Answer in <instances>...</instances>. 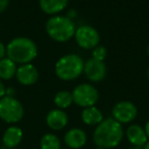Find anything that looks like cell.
<instances>
[{
	"label": "cell",
	"instance_id": "cell-1",
	"mask_svg": "<svg viewBox=\"0 0 149 149\" xmlns=\"http://www.w3.org/2000/svg\"><path fill=\"white\" fill-rule=\"evenodd\" d=\"M124 138V129L122 124L114 118H103L96 126L93 133V141L99 148L110 149L116 147Z\"/></svg>",
	"mask_w": 149,
	"mask_h": 149
},
{
	"label": "cell",
	"instance_id": "cell-2",
	"mask_svg": "<svg viewBox=\"0 0 149 149\" xmlns=\"http://www.w3.org/2000/svg\"><path fill=\"white\" fill-rule=\"evenodd\" d=\"M7 57L15 63H30L38 54L37 45L33 40L26 37H17L13 39L6 47Z\"/></svg>",
	"mask_w": 149,
	"mask_h": 149
},
{
	"label": "cell",
	"instance_id": "cell-3",
	"mask_svg": "<svg viewBox=\"0 0 149 149\" xmlns=\"http://www.w3.org/2000/svg\"><path fill=\"white\" fill-rule=\"evenodd\" d=\"M46 32L52 40L63 43L70 40L76 33L74 22L68 17L53 15L47 21L45 26Z\"/></svg>",
	"mask_w": 149,
	"mask_h": 149
},
{
	"label": "cell",
	"instance_id": "cell-4",
	"mask_svg": "<svg viewBox=\"0 0 149 149\" xmlns=\"http://www.w3.org/2000/svg\"><path fill=\"white\" fill-rule=\"evenodd\" d=\"M84 60L77 54H66L55 63V74L62 81H72L84 72Z\"/></svg>",
	"mask_w": 149,
	"mask_h": 149
},
{
	"label": "cell",
	"instance_id": "cell-5",
	"mask_svg": "<svg viewBox=\"0 0 149 149\" xmlns=\"http://www.w3.org/2000/svg\"><path fill=\"white\" fill-rule=\"evenodd\" d=\"M24 107L22 103L13 96L0 98V118L7 124H15L24 116Z\"/></svg>",
	"mask_w": 149,
	"mask_h": 149
},
{
	"label": "cell",
	"instance_id": "cell-6",
	"mask_svg": "<svg viewBox=\"0 0 149 149\" xmlns=\"http://www.w3.org/2000/svg\"><path fill=\"white\" fill-rule=\"evenodd\" d=\"M72 100L83 108L94 106L98 101V91L90 84H80L72 92Z\"/></svg>",
	"mask_w": 149,
	"mask_h": 149
},
{
	"label": "cell",
	"instance_id": "cell-7",
	"mask_svg": "<svg viewBox=\"0 0 149 149\" xmlns=\"http://www.w3.org/2000/svg\"><path fill=\"white\" fill-rule=\"evenodd\" d=\"M74 37L78 45L83 49H93L96 46L99 45V33L95 28L91 27V26L85 25L76 29V33H74Z\"/></svg>",
	"mask_w": 149,
	"mask_h": 149
},
{
	"label": "cell",
	"instance_id": "cell-8",
	"mask_svg": "<svg viewBox=\"0 0 149 149\" xmlns=\"http://www.w3.org/2000/svg\"><path fill=\"white\" fill-rule=\"evenodd\" d=\"M138 113L136 105L131 101L118 102L112 108V118L120 124H128L134 120Z\"/></svg>",
	"mask_w": 149,
	"mask_h": 149
},
{
	"label": "cell",
	"instance_id": "cell-9",
	"mask_svg": "<svg viewBox=\"0 0 149 149\" xmlns=\"http://www.w3.org/2000/svg\"><path fill=\"white\" fill-rule=\"evenodd\" d=\"M88 80L92 82H100L105 78L106 66L103 61L90 58L84 64V72Z\"/></svg>",
	"mask_w": 149,
	"mask_h": 149
},
{
	"label": "cell",
	"instance_id": "cell-10",
	"mask_svg": "<svg viewBox=\"0 0 149 149\" xmlns=\"http://www.w3.org/2000/svg\"><path fill=\"white\" fill-rule=\"evenodd\" d=\"M15 77L22 85L31 86L38 81L39 72L35 65L31 63H26L22 64L19 68H17Z\"/></svg>",
	"mask_w": 149,
	"mask_h": 149
},
{
	"label": "cell",
	"instance_id": "cell-11",
	"mask_svg": "<svg viewBox=\"0 0 149 149\" xmlns=\"http://www.w3.org/2000/svg\"><path fill=\"white\" fill-rule=\"evenodd\" d=\"M86 142L87 135L82 129H70L64 135V143L70 149H80L86 144Z\"/></svg>",
	"mask_w": 149,
	"mask_h": 149
},
{
	"label": "cell",
	"instance_id": "cell-12",
	"mask_svg": "<svg viewBox=\"0 0 149 149\" xmlns=\"http://www.w3.org/2000/svg\"><path fill=\"white\" fill-rule=\"evenodd\" d=\"M68 116L63 109H52L46 116V124L51 130L59 131L68 125Z\"/></svg>",
	"mask_w": 149,
	"mask_h": 149
},
{
	"label": "cell",
	"instance_id": "cell-13",
	"mask_svg": "<svg viewBox=\"0 0 149 149\" xmlns=\"http://www.w3.org/2000/svg\"><path fill=\"white\" fill-rule=\"evenodd\" d=\"M126 136L129 142L137 147H142L148 141L145 130L139 125H131L126 131Z\"/></svg>",
	"mask_w": 149,
	"mask_h": 149
},
{
	"label": "cell",
	"instance_id": "cell-14",
	"mask_svg": "<svg viewBox=\"0 0 149 149\" xmlns=\"http://www.w3.org/2000/svg\"><path fill=\"white\" fill-rule=\"evenodd\" d=\"M23 131L21 128L11 126L5 130L2 137V143L5 148H17L23 140Z\"/></svg>",
	"mask_w": 149,
	"mask_h": 149
},
{
	"label": "cell",
	"instance_id": "cell-15",
	"mask_svg": "<svg viewBox=\"0 0 149 149\" xmlns=\"http://www.w3.org/2000/svg\"><path fill=\"white\" fill-rule=\"evenodd\" d=\"M82 120L87 126H97L103 120V114L101 110L98 109L95 105L86 107L83 109L81 114Z\"/></svg>",
	"mask_w": 149,
	"mask_h": 149
},
{
	"label": "cell",
	"instance_id": "cell-16",
	"mask_svg": "<svg viewBox=\"0 0 149 149\" xmlns=\"http://www.w3.org/2000/svg\"><path fill=\"white\" fill-rule=\"evenodd\" d=\"M40 7L47 15H57L66 7L68 0H39Z\"/></svg>",
	"mask_w": 149,
	"mask_h": 149
},
{
	"label": "cell",
	"instance_id": "cell-17",
	"mask_svg": "<svg viewBox=\"0 0 149 149\" xmlns=\"http://www.w3.org/2000/svg\"><path fill=\"white\" fill-rule=\"evenodd\" d=\"M17 70V63L8 57H4L0 60V79L10 80L15 76Z\"/></svg>",
	"mask_w": 149,
	"mask_h": 149
},
{
	"label": "cell",
	"instance_id": "cell-18",
	"mask_svg": "<svg viewBox=\"0 0 149 149\" xmlns=\"http://www.w3.org/2000/svg\"><path fill=\"white\" fill-rule=\"evenodd\" d=\"M72 102L74 100H72V93L65 91V90L57 92L54 96V103L59 109H65V108L70 107Z\"/></svg>",
	"mask_w": 149,
	"mask_h": 149
},
{
	"label": "cell",
	"instance_id": "cell-19",
	"mask_svg": "<svg viewBox=\"0 0 149 149\" xmlns=\"http://www.w3.org/2000/svg\"><path fill=\"white\" fill-rule=\"evenodd\" d=\"M60 140L56 135L47 133L41 138L40 147L41 149H60Z\"/></svg>",
	"mask_w": 149,
	"mask_h": 149
},
{
	"label": "cell",
	"instance_id": "cell-20",
	"mask_svg": "<svg viewBox=\"0 0 149 149\" xmlns=\"http://www.w3.org/2000/svg\"><path fill=\"white\" fill-rule=\"evenodd\" d=\"M93 51H92V58L96 60H99V61H103L106 57V54H107V50L104 46L98 45L95 48H93Z\"/></svg>",
	"mask_w": 149,
	"mask_h": 149
},
{
	"label": "cell",
	"instance_id": "cell-21",
	"mask_svg": "<svg viewBox=\"0 0 149 149\" xmlns=\"http://www.w3.org/2000/svg\"><path fill=\"white\" fill-rule=\"evenodd\" d=\"M5 54H6V47H5L2 42L0 41V60L4 58Z\"/></svg>",
	"mask_w": 149,
	"mask_h": 149
},
{
	"label": "cell",
	"instance_id": "cell-22",
	"mask_svg": "<svg viewBox=\"0 0 149 149\" xmlns=\"http://www.w3.org/2000/svg\"><path fill=\"white\" fill-rule=\"evenodd\" d=\"M8 2H9V0H0V13L6 9L7 5H8Z\"/></svg>",
	"mask_w": 149,
	"mask_h": 149
},
{
	"label": "cell",
	"instance_id": "cell-23",
	"mask_svg": "<svg viewBox=\"0 0 149 149\" xmlns=\"http://www.w3.org/2000/svg\"><path fill=\"white\" fill-rule=\"evenodd\" d=\"M5 94H6V89H5V86H4V84L1 82V80H0V98L4 97Z\"/></svg>",
	"mask_w": 149,
	"mask_h": 149
},
{
	"label": "cell",
	"instance_id": "cell-24",
	"mask_svg": "<svg viewBox=\"0 0 149 149\" xmlns=\"http://www.w3.org/2000/svg\"><path fill=\"white\" fill-rule=\"evenodd\" d=\"M144 130H145V133H146L147 137H148V139H149V120H147L146 125H145V128H144Z\"/></svg>",
	"mask_w": 149,
	"mask_h": 149
},
{
	"label": "cell",
	"instance_id": "cell-25",
	"mask_svg": "<svg viewBox=\"0 0 149 149\" xmlns=\"http://www.w3.org/2000/svg\"><path fill=\"white\" fill-rule=\"evenodd\" d=\"M143 149H149V141H147L146 144L143 146Z\"/></svg>",
	"mask_w": 149,
	"mask_h": 149
},
{
	"label": "cell",
	"instance_id": "cell-26",
	"mask_svg": "<svg viewBox=\"0 0 149 149\" xmlns=\"http://www.w3.org/2000/svg\"><path fill=\"white\" fill-rule=\"evenodd\" d=\"M147 78L149 80V66H148V70H147Z\"/></svg>",
	"mask_w": 149,
	"mask_h": 149
},
{
	"label": "cell",
	"instance_id": "cell-27",
	"mask_svg": "<svg viewBox=\"0 0 149 149\" xmlns=\"http://www.w3.org/2000/svg\"><path fill=\"white\" fill-rule=\"evenodd\" d=\"M147 55L149 56V45H148V47H147Z\"/></svg>",
	"mask_w": 149,
	"mask_h": 149
},
{
	"label": "cell",
	"instance_id": "cell-28",
	"mask_svg": "<svg viewBox=\"0 0 149 149\" xmlns=\"http://www.w3.org/2000/svg\"><path fill=\"white\" fill-rule=\"evenodd\" d=\"M5 149H19V148H5Z\"/></svg>",
	"mask_w": 149,
	"mask_h": 149
},
{
	"label": "cell",
	"instance_id": "cell-29",
	"mask_svg": "<svg viewBox=\"0 0 149 149\" xmlns=\"http://www.w3.org/2000/svg\"><path fill=\"white\" fill-rule=\"evenodd\" d=\"M95 149H103V148H99V147H97V148H95Z\"/></svg>",
	"mask_w": 149,
	"mask_h": 149
},
{
	"label": "cell",
	"instance_id": "cell-30",
	"mask_svg": "<svg viewBox=\"0 0 149 149\" xmlns=\"http://www.w3.org/2000/svg\"><path fill=\"white\" fill-rule=\"evenodd\" d=\"M60 149H61V148H60ZM62 149H70V148H62Z\"/></svg>",
	"mask_w": 149,
	"mask_h": 149
}]
</instances>
